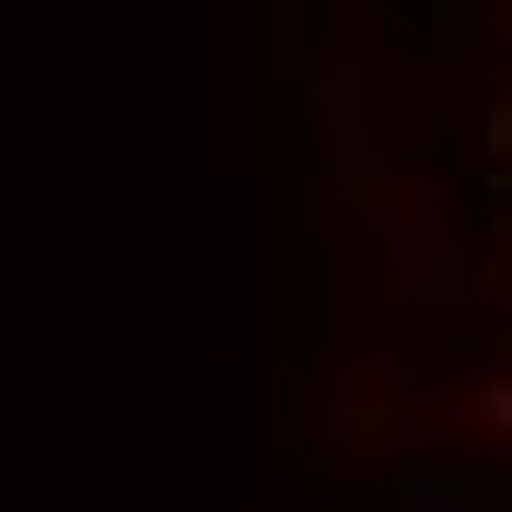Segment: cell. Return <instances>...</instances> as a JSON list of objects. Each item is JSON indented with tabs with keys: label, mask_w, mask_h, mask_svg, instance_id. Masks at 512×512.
Returning <instances> with one entry per match:
<instances>
[{
	"label": "cell",
	"mask_w": 512,
	"mask_h": 512,
	"mask_svg": "<svg viewBox=\"0 0 512 512\" xmlns=\"http://www.w3.org/2000/svg\"><path fill=\"white\" fill-rule=\"evenodd\" d=\"M315 128H326V187L350 198V210H373L384 187H396V152H384V128H373V35H326V59H315Z\"/></svg>",
	"instance_id": "6da1fadb"
},
{
	"label": "cell",
	"mask_w": 512,
	"mask_h": 512,
	"mask_svg": "<svg viewBox=\"0 0 512 512\" xmlns=\"http://www.w3.org/2000/svg\"><path fill=\"white\" fill-rule=\"evenodd\" d=\"M466 303H478V256H466V210L419 198L408 222H396V315H419V326H454Z\"/></svg>",
	"instance_id": "7a4b0ae2"
},
{
	"label": "cell",
	"mask_w": 512,
	"mask_h": 512,
	"mask_svg": "<svg viewBox=\"0 0 512 512\" xmlns=\"http://www.w3.org/2000/svg\"><path fill=\"white\" fill-rule=\"evenodd\" d=\"M396 501H408V512H478L489 478H478V466H443V454H396Z\"/></svg>",
	"instance_id": "3957f363"
},
{
	"label": "cell",
	"mask_w": 512,
	"mask_h": 512,
	"mask_svg": "<svg viewBox=\"0 0 512 512\" xmlns=\"http://www.w3.org/2000/svg\"><path fill=\"white\" fill-rule=\"evenodd\" d=\"M326 443H338V454H408L396 396H326Z\"/></svg>",
	"instance_id": "277c9868"
},
{
	"label": "cell",
	"mask_w": 512,
	"mask_h": 512,
	"mask_svg": "<svg viewBox=\"0 0 512 512\" xmlns=\"http://www.w3.org/2000/svg\"><path fill=\"white\" fill-rule=\"evenodd\" d=\"M443 431L454 443H512V373H478L466 396H443Z\"/></svg>",
	"instance_id": "5b68a950"
},
{
	"label": "cell",
	"mask_w": 512,
	"mask_h": 512,
	"mask_svg": "<svg viewBox=\"0 0 512 512\" xmlns=\"http://www.w3.org/2000/svg\"><path fill=\"white\" fill-rule=\"evenodd\" d=\"M478 140H489V163H512V94L489 105V128H478Z\"/></svg>",
	"instance_id": "8992f818"
}]
</instances>
